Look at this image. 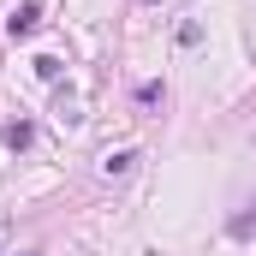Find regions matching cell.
Segmentation results:
<instances>
[{"label":"cell","mask_w":256,"mask_h":256,"mask_svg":"<svg viewBox=\"0 0 256 256\" xmlns=\"http://www.w3.org/2000/svg\"><path fill=\"white\" fill-rule=\"evenodd\" d=\"M250 232H256V202L244 208V214H232V238H250Z\"/></svg>","instance_id":"4"},{"label":"cell","mask_w":256,"mask_h":256,"mask_svg":"<svg viewBox=\"0 0 256 256\" xmlns=\"http://www.w3.org/2000/svg\"><path fill=\"white\" fill-rule=\"evenodd\" d=\"M161 96H167L161 84H143V90H137V108H161Z\"/></svg>","instance_id":"5"},{"label":"cell","mask_w":256,"mask_h":256,"mask_svg":"<svg viewBox=\"0 0 256 256\" xmlns=\"http://www.w3.org/2000/svg\"><path fill=\"white\" fill-rule=\"evenodd\" d=\"M36 24H42V6H36V0H24V6H12L6 36H12V42H24V36H36Z\"/></svg>","instance_id":"1"},{"label":"cell","mask_w":256,"mask_h":256,"mask_svg":"<svg viewBox=\"0 0 256 256\" xmlns=\"http://www.w3.org/2000/svg\"><path fill=\"white\" fill-rule=\"evenodd\" d=\"M131 167H137V149H120V155H108V161H102V173H108V179H126Z\"/></svg>","instance_id":"2"},{"label":"cell","mask_w":256,"mask_h":256,"mask_svg":"<svg viewBox=\"0 0 256 256\" xmlns=\"http://www.w3.org/2000/svg\"><path fill=\"white\" fill-rule=\"evenodd\" d=\"M30 137H36L30 120H12V126H6V149H30Z\"/></svg>","instance_id":"3"}]
</instances>
